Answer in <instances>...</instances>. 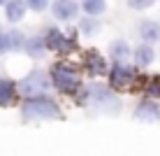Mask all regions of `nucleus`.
I'll use <instances>...</instances> for the list:
<instances>
[{
    "label": "nucleus",
    "instance_id": "1",
    "mask_svg": "<svg viewBox=\"0 0 160 156\" xmlns=\"http://www.w3.org/2000/svg\"><path fill=\"white\" fill-rule=\"evenodd\" d=\"M60 107L51 96H30L21 103V119L23 121H40V119H60Z\"/></svg>",
    "mask_w": 160,
    "mask_h": 156
},
{
    "label": "nucleus",
    "instance_id": "2",
    "mask_svg": "<svg viewBox=\"0 0 160 156\" xmlns=\"http://www.w3.org/2000/svg\"><path fill=\"white\" fill-rule=\"evenodd\" d=\"M84 98L93 107H98L100 112H107V114H118L121 110L118 96L114 89H109V84H91L84 91Z\"/></svg>",
    "mask_w": 160,
    "mask_h": 156
},
{
    "label": "nucleus",
    "instance_id": "3",
    "mask_svg": "<svg viewBox=\"0 0 160 156\" xmlns=\"http://www.w3.org/2000/svg\"><path fill=\"white\" fill-rule=\"evenodd\" d=\"M49 79H51V86H56L60 93H77L81 89L79 72L70 63H53L49 68Z\"/></svg>",
    "mask_w": 160,
    "mask_h": 156
},
{
    "label": "nucleus",
    "instance_id": "4",
    "mask_svg": "<svg viewBox=\"0 0 160 156\" xmlns=\"http://www.w3.org/2000/svg\"><path fill=\"white\" fill-rule=\"evenodd\" d=\"M16 86H19V93H23L26 98H30V96H42V93L49 91L51 79H49V75H47L44 70L35 68V70H30L21 82H16Z\"/></svg>",
    "mask_w": 160,
    "mask_h": 156
},
{
    "label": "nucleus",
    "instance_id": "5",
    "mask_svg": "<svg viewBox=\"0 0 160 156\" xmlns=\"http://www.w3.org/2000/svg\"><path fill=\"white\" fill-rule=\"evenodd\" d=\"M137 79V70L128 63H114L109 68V89L114 91H123V89H130Z\"/></svg>",
    "mask_w": 160,
    "mask_h": 156
},
{
    "label": "nucleus",
    "instance_id": "6",
    "mask_svg": "<svg viewBox=\"0 0 160 156\" xmlns=\"http://www.w3.org/2000/svg\"><path fill=\"white\" fill-rule=\"evenodd\" d=\"M44 42H47V49L49 51H60V54H68V51H74L77 49V42L72 37H68L65 33H60V28H47L44 33Z\"/></svg>",
    "mask_w": 160,
    "mask_h": 156
},
{
    "label": "nucleus",
    "instance_id": "7",
    "mask_svg": "<svg viewBox=\"0 0 160 156\" xmlns=\"http://www.w3.org/2000/svg\"><path fill=\"white\" fill-rule=\"evenodd\" d=\"M81 7L77 0H53L51 3V14L56 21H63V24H70L79 16Z\"/></svg>",
    "mask_w": 160,
    "mask_h": 156
},
{
    "label": "nucleus",
    "instance_id": "8",
    "mask_svg": "<svg viewBox=\"0 0 160 156\" xmlns=\"http://www.w3.org/2000/svg\"><path fill=\"white\" fill-rule=\"evenodd\" d=\"M135 119L137 121H146V124H153V121H160V105L156 103V100H151V98H146V100H142L139 105L135 107Z\"/></svg>",
    "mask_w": 160,
    "mask_h": 156
},
{
    "label": "nucleus",
    "instance_id": "9",
    "mask_svg": "<svg viewBox=\"0 0 160 156\" xmlns=\"http://www.w3.org/2000/svg\"><path fill=\"white\" fill-rule=\"evenodd\" d=\"M84 68L91 77H100V75H107V61H104L102 54H98L95 49H91V51H86L84 56Z\"/></svg>",
    "mask_w": 160,
    "mask_h": 156
},
{
    "label": "nucleus",
    "instance_id": "10",
    "mask_svg": "<svg viewBox=\"0 0 160 156\" xmlns=\"http://www.w3.org/2000/svg\"><path fill=\"white\" fill-rule=\"evenodd\" d=\"M16 96H19V86H16V82L9 79V77H0V107H9V105H14Z\"/></svg>",
    "mask_w": 160,
    "mask_h": 156
},
{
    "label": "nucleus",
    "instance_id": "11",
    "mask_svg": "<svg viewBox=\"0 0 160 156\" xmlns=\"http://www.w3.org/2000/svg\"><path fill=\"white\" fill-rule=\"evenodd\" d=\"M23 51L28 54L32 61H40L47 56V42H44V35H30L26 37V44H23Z\"/></svg>",
    "mask_w": 160,
    "mask_h": 156
},
{
    "label": "nucleus",
    "instance_id": "12",
    "mask_svg": "<svg viewBox=\"0 0 160 156\" xmlns=\"http://www.w3.org/2000/svg\"><path fill=\"white\" fill-rule=\"evenodd\" d=\"M137 33H139V37H142L144 44H153V42L160 40V24L153 21V19H144L137 26Z\"/></svg>",
    "mask_w": 160,
    "mask_h": 156
},
{
    "label": "nucleus",
    "instance_id": "13",
    "mask_svg": "<svg viewBox=\"0 0 160 156\" xmlns=\"http://www.w3.org/2000/svg\"><path fill=\"white\" fill-rule=\"evenodd\" d=\"M109 58L114 63H128V58H132V49L125 40H114L109 44Z\"/></svg>",
    "mask_w": 160,
    "mask_h": 156
},
{
    "label": "nucleus",
    "instance_id": "14",
    "mask_svg": "<svg viewBox=\"0 0 160 156\" xmlns=\"http://www.w3.org/2000/svg\"><path fill=\"white\" fill-rule=\"evenodd\" d=\"M26 12H28V7H26L23 0H7L5 3V19L9 24H19L26 16Z\"/></svg>",
    "mask_w": 160,
    "mask_h": 156
},
{
    "label": "nucleus",
    "instance_id": "15",
    "mask_svg": "<svg viewBox=\"0 0 160 156\" xmlns=\"http://www.w3.org/2000/svg\"><path fill=\"white\" fill-rule=\"evenodd\" d=\"M153 58H156V51H153L151 44H144V42H142L139 47L132 49V61H135L137 68H146V65H151Z\"/></svg>",
    "mask_w": 160,
    "mask_h": 156
},
{
    "label": "nucleus",
    "instance_id": "16",
    "mask_svg": "<svg viewBox=\"0 0 160 156\" xmlns=\"http://www.w3.org/2000/svg\"><path fill=\"white\" fill-rule=\"evenodd\" d=\"M79 7L86 16H95L98 19V16H102L107 12V0H81Z\"/></svg>",
    "mask_w": 160,
    "mask_h": 156
},
{
    "label": "nucleus",
    "instance_id": "17",
    "mask_svg": "<svg viewBox=\"0 0 160 156\" xmlns=\"http://www.w3.org/2000/svg\"><path fill=\"white\" fill-rule=\"evenodd\" d=\"M7 33V44H9V51H23V44H26V35L19 28H9L5 30Z\"/></svg>",
    "mask_w": 160,
    "mask_h": 156
},
{
    "label": "nucleus",
    "instance_id": "18",
    "mask_svg": "<svg viewBox=\"0 0 160 156\" xmlns=\"http://www.w3.org/2000/svg\"><path fill=\"white\" fill-rule=\"evenodd\" d=\"M79 30H81V35L93 37V35L100 33V21H98L95 16H84V19L79 21Z\"/></svg>",
    "mask_w": 160,
    "mask_h": 156
},
{
    "label": "nucleus",
    "instance_id": "19",
    "mask_svg": "<svg viewBox=\"0 0 160 156\" xmlns=\"http://www.w3.org/2000/svg\"><path fill=\"white\" fill-rule=\"evenodd\" d=\"M146 93L151 98H160V77H151L146 82Z\"/></svg>",
    "mask_w": 160,
    "mask_h": 156
},
{
    "label": "nucleus",
    "instance_id": "20",
    "mask_svg": "<svg viewBox=\"0 0 160 156\" xmlns=\"http://www.w3.org/2000/svg\"><path fill=\"white\" fill-rule=\"evenodd\" d=\"M26 7L32 9V12H44V9L49 7V0H23Z\"/></svg>",
    "mask_w": 160,
    "mask_h": 156
},
{
    "label": "nucleus",
    "instance_id": "21",
    "mask_svg": "<svg viewBox=\"0 0 160 156\" xmlns=\"http://www.w3.org/2000/svg\"><path fill=\"white\" fill-rule=\"evenodd\" d=\"M156 0H128V7L135 9V12H142V9H148Z\"/></svg>",
    "mask_w": 160,
    "mask_h": 156
},
{
    "label": "nucleus",
    "instance_id": "22",
    "mask_svg": "<svg viewBox=\"0 0 160 156\" xmlns=\"http://www.w3.org/2000/svg\"><path fill=\"white\" fill-rule=\"evenodd\" d=\"M9 51V44H7V33L0 30V56H5V54Z\"/></svg>",
    "mask_w": 160,
    "mask_h": 156
},
{
    "label": "nucleus",
    "instance_id": "23",
    "mask_svg": "<svg viewBox=\"0 0 160 156\" xmlns=\"http://www.w3.org/2000/svg\"><path fill=\"white\" fill-rule=\"evenodd\" d=\"M5 3H7V0H0V7H5Z\"/></svg>",
    "mask_w": 160,
    "mask_h": 156
}]
</instances>
